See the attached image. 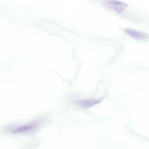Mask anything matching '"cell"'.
<instances>
[{
	"instance_id": "1",
	"label": "cell",
	"mask_w": 149,
	"mask_h": 149,
	"mask_svg": "<svg viewBox=\"0 0 149 149\" xmlns=\"http://www.w3.org/2000/svg\"><path fill=\"white\" fill-rule=\"evenodd\" d=\"M102 4L105 8L116 13H122L127 8L126 3L117 0H103Z\"/></svg>"
},
{
	"instance_id": "3",
	"label": "cell",
	"mask_w": 149,
	"mask_h": 149,
	"mask_svg": "<svg viewBox=\"0 0 149 149\" xmlns=\"http://www.w3.org/2000/svg\"><path fill=\"white\" fill-rule=\"evenodd\" d=\"M101 100L84 99L78 101V105L83 108H90L101 102Z\"/></svg>"
},
{
	"instance_id": "2",
	"label": "cell",
	"mask_w": 149,
	"mask_h": 149,
	"mask_svg": "<svg viewBox=\"0 0 149 149\" xmlns=\"http://www.w3.org/2000/svg\"><path fill=\"white\" fill-rule=\"evenodd\" d=\"M125 32L129 36L131 37L132 38L137 39V40H143L147 38L148 37L147 34H146L143 32H141V31H137V30L131 29H125Z\"/></svg>"
}]
</instances>
